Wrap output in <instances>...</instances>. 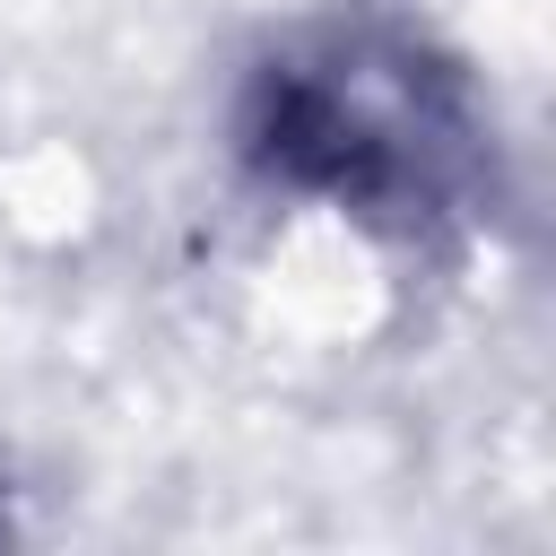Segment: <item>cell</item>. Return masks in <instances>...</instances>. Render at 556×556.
I'll return each instance as SVG.
<instances>
[{
  "mask_svg": "<svg viewBox=\"0 0 556 556\" xmlns=\"http://www.w3.org/2000/svg\"><path fill=\"white\" fill-rule=\"evenodd\" d=\"M235 156L321 208L434 235L486 191V113L452 52L400 17H304L243 70Z\"/></svg>",
  "mask_w": 556,
  "mask_h": 556,
  "instance_id": "6da1fadb",
  "label": "cell"
},
{
  "mask_svg": "<svg viewBox=\"0 0 556 556\" xmlns=\"http://www.w3.org/2000/svg\"><path fill=\"white\" fill-rule=\"evenodd\" d=\"M0 539H17V513H9V469H0Z\"/></svg>",
  "mask_w": 556,
  "mask_h": 556,
  "instance_id": "7a4b0ae2",
  "label": "cell"
}]
</instances>
